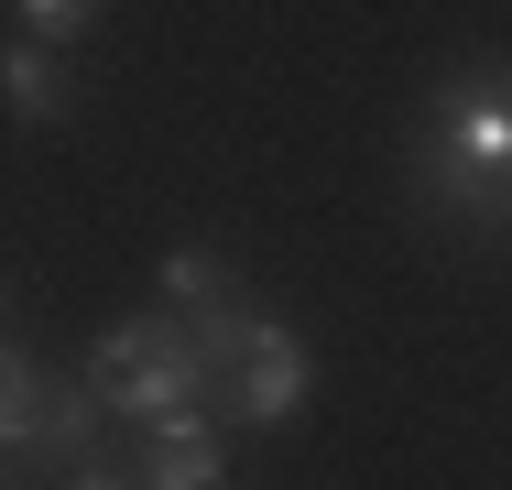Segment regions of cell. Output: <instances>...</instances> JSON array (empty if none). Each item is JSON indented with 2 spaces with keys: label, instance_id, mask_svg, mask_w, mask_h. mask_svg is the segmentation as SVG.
Segmentation results:
<instances>
[{
  "label": "cell",
  "instance_id": "obj_1",
  "mask_svg": "<svg viewBox=\"0 0 512 490\" xmlns=\"http://www.w3.org/2000/svg\"><path fill=\"white\" fill-rule=\"evenodd\" d=\"M404 196L436 229L512 240V55L458 66L404 131Z\"/></svg>",
  "mask_w": 512,
  "mask_h": 490
},
{
  "label": "cell",
  "instance_id": "obj_10",
  "mask_svg": "<svg viewBox=\"0 0 512 490\" xmlns=\"http://www.w3.org/2000/svg\"><path fill=\"white\" fill-rule=\"evenodd\" d=\"M66 490H142V480H120V469H99V458H88V469H66Z\"/></svg>",
  "mask_w": 512,
  "mask_h": 490
},
{
  "label": "cell",
  "instance_id": "obj_4",
  "mask_svg": "<svg viewBox=\"0 0 512 490\" xmlns=\"http://www.w3.org/2000/svg\"><path fill=\"white\" fill-rule=\"evenodd\" d=\"M0 98H11L22 131H55V120H77L88 88H77V66H66L44 33H11V44H0Z\"/></svg>",
  "mask_w": 512,
  "mask_h": 490
},
{
  "label": "cell",
  "instance_id": "obj_7",
  "mask_svg": "<svg viewBox=\"0 0 512 490\" xmlns=\"http://www.w3.org/2000/svg\"><path fill=\"white\" fill-rule=\"evenodd\" d=\"M44 371H33V360H22V349H11V338H0V458H33V425H44Z\"/></svg>",
  "mask_w": 512,
  "mask_h": 490
},
{
  "label": "cell",
  "instance_id": "obj_11",
  "mask_svg": "<svg viewBox=\"0 0 512 490\" xmlns=\"http://www.w3.org/2000/svg\"><path fill=\"white\" fill-rule=\"evenodd\" d=\"M0 316H11V284H0Z\"/></svg>",
  "mask_w": 512,
  "mask_h": 490
},
{
  "label": "cell",
  "instance_id": "obj_3",
  "mask_svg": "<svg viewBox=\"0 0 512 490\" xmlns=\"http://www.w3.org/2000/svg\"><path fill=\"white\" fill-rule=\"evenodd\" d=\"M306 382H316L306 338H295L284 316H262L251 349H240V371H229V414H240V425H295V414H306Z\"/></svg>",
  "mask_w": 512,
  "mask_h": 490
},
{
  "label": "cell",
  "instance_id": "obj_9",
  "mask_svg": "<svg viewBox=\"0 0 512 490\" xmlns=\"http://www.w3.org/2000/svg\"><path fill=\"white\" fill-rule=\"evenodd\" d=\"M99 11H109V0H22V33H44V44H77Z\"/></svg>",
  "mask_w": 512,
  "mask_h": 490
},
{
  "label": "cell",
  "instance_id": "obj_2",
  "mask_svg": "<svg viewBox=\"0 0 512 490\" xmlns=\"http://www.w3.org/2000/svg\"><path fill=\"white\" fill-rule=\"evenodd\" d=\"M88 392L109 403V425H175V414H229V382H218V360H207V338L186 316H120L99 327V349H88Z\"/></svg>",
  "mask_w": 512,
  "mask_h": 490
},
{
  "label": "cell",
  "instance_id": "obj_6",
  "mask_svg": "<svg viewBox=\"0 0 512 490\" xmlns=\"http://www.w3.org/2000/svg\"><path fill=\"white\" fill-rule=\"evenodd\" d=\"M99 436H109V403L88 392V371H77V382H55V392H44L33 469H88V458H99Z\"/></svg>",
  "mask_w": 512,
  "mask_h": 490
},
{
  "label": "cell",
  "instance_id": "obj_8",
  "mask_svg": "<svg viewBox=\"0 0 512 490\" xmlns=\"http://www.w3.org/2000/svg\"><path fill=\"white\" fill-rule=\"evenodd\" d=\"M153 294H164V305H175V316H207V305H229V262H218V251H164V273H153Z\"/></svg>",
  "mask_w": 512,
  "mask_h": 490
},
{
  "label": "cell",
  "instance_id": "obj_5",
  "mask_svg": "<svg viewBox=\"0 0 512 490\" xmlns=\"http://www.w3.org/2000/svg\"><path fill=\"white\" fill-rule=\"evenodd\" d=\"M218 469H229L218 414H175V425H153V447H142V490H218Z\"/></svg>",
  "mask_w": 512,
  "mask_h": 490
}]
</instances>
